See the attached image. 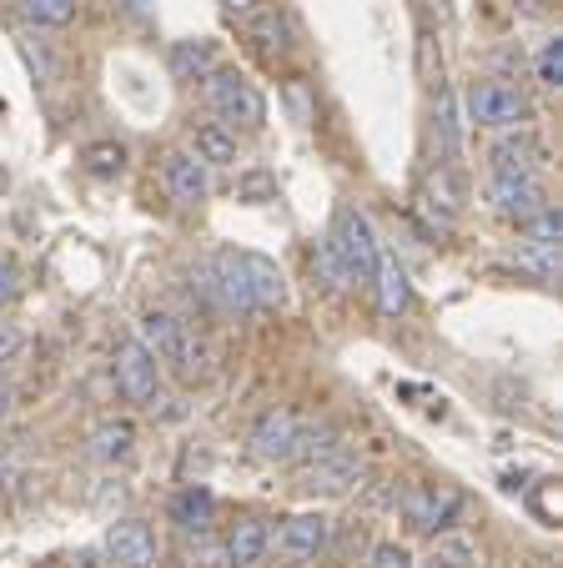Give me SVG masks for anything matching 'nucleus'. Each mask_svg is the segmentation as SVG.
<instances>
[{"label": "nucleus", "instance_id": "1a4fd4ad", "mask_svg": "<svg viewBox=\"0 0 563 568\" xmlns=\"http://www.w3.org/2000/svg\"><path fill=\"white\" fill-rule=\"evenodd\" d=\"M252 453L262 463H292V443H298V413L292 408H267L252 423Z\"/></svg>", "mask_w": 563, "mask_h": 568}, {"label": "nucleus", "instance_id": "2f4dec72", "mask_svg": "<svg viewBox=\"0 0 563 568\" xmlns=\"http://www.w3.org/2000/svg\"><path fill=\"white\" fill-rule=\"evenodd\" d=\"M187 564H192V568H217V564H227V554L202 534L197 544H187Z\"/></svg>", "mask_w": 563, "mask_h": 568}, {"label": "nucleus", "instance_id": "9d476101", "mask_svg": "<svg viewBox=\"0 0 563 568\" xmlns=\"http://www.w3.org/2000/svg\"><path fill=\"white\" fill-rule=\"evenodd\" d=\"M161 186L177 206H202L207 196V166L192 156V151H167L161 161Z\"/></svg>", "mask_w": 563, "mask_h": 568}, {"label": "nucleus", "instance_id": "6e6552de", "mask_svg": "<svg viewBox=\"0 0 563 568\" xmlns=\"http://www.w3.org/2000/svg\"><path fill=\"white\" fill-rule=\"evenodd\" d=\"M489 202L499 216H509V222H529L543 202V186L533 182V176H519V172H493L489 176Z\"/></svg>", "mask_w": 563, "mask_h": 568}, {"label": "nucleus", "instance_id": "9b49d317", "mask_svg": "<svg viewBox=\"0 0 563 568\" xmlns=\"http://www.w3.org/2000/svg\"><path fill=\"white\" fill-rule=\"evenodd\" d=\"M237 262H242V277H247V292H252L257 312H277L288 302V277H282V267H277L272 257H262V252H237Z\"/></svg>", "mask_w": 563, "mask_h": 568}, {"label": "nucleus", "instance_id": "dca6fc26", "mask_svg": "<svg viewBox=\"0 0 563 568\" xmlns=\"http://www.w3.org/2000/svg\"><path fill=\"white\" fill-rule=\"evenodd\" d=\"M358 478H362V463L352 458L348 448L332 453V458H322V463H312V468H308V488H312V494H348V488H352Z\"/></svg>", "mask_w": 563, "mask_h": 568}, {"label": "nucleus", "instance_id": "412c9836", "mask_svg": "<svg viewBox=\"0 0 563 568\" xmlns=\"http://www.w3.org/2000/svg\"><path fill=\"white\" fill-rule=\"evenodd\" d=\"M372 287H378V307H383V317H398V312L408 307V272L398 267L393 257H383L378 262V272H372Z\"/></svg>", "mask_w": 563, "mask_h": 568}, {"label": "nucleus", "instance_id": "a878e982", "mask_svg": "<svg viewBox=\"0 0 563 568\" xmlns=\"http://www.w3.org/2000/svg\"><path fill=\"white\" fill-rule=\"evenodd\" d=\"M519 262H523L529 272H539L543 282L559 277V247H549V242H523V247H519Z\"/></svg>", "mask_w": 563, "mask_h": 568}, {"label": "nucleus", "instance_id": "4468645a", "mask_svg": "<svg viewBox=\"0 0 563 568\" xmlns=\"http://www.w3.org/2000/svg\"><path fill=\"white\" fill-rule=\"evenodd\" d=\"M493 172H519V176H533V166L543 161V146H539V136H529L523 126H513V131H503L499 141H493Z\"/></svg>", "mask_w": 563, "mask_h": 568}, {"label": "nucleus", "instance_id": "b1692460", "mask_svg": "<svg viewBox=\"0 0 563 568\" xmlns=\"http://www.w3.org/2000/svg\"><path fill=\"white\" fill-rule=\"evenodd\" d=\"M21 16H26L31 26L61 31V26L76 21V0H21Z\"/></svg>", "mask_w": 563, "mask_h": 568}, {"label": "nucleus", "instance_id": "ddd939ff", "mask_svg": "<svg viewBox=\"0 0 563 568\" xmlns=\"http://www.w3.org/2000/svg\"><path fill=\"white\" fill-rule=\"evenodd\" d=\"M267 548H272V528H267V518H242V524L227 534L222 554H227V568H262Z\"/></svg>", "mask_w": 563, "mask_h": 568}, {"label": "nucleus", "instance_id": "a211bd4d", "mask_svg": "<svg viewBox=\"0 0 563 568\" xmlns=\"http://www.w3.org/2000/svg\"><path fill=\"white\" fill-rule=\"evenodd\" d=\"M167 65H171V75H177V81H202V75L217 65V45L202 41V36H192V41H177L167 51Z\"/></svg>", "mask_w": 563, "mask_h": 568}, {"label": "nucleus", "instance_id": "393cba45", "mask_svg": "<svg viewBox=\"0 0 563 568\" xmlns=\"http://www.w3.org/2000/svg\"><path fill=\"white\" fill-rule=\"evenodd\" d=\"M81 161H86V172L91 176H117L121 166H127V151H121L117 141H97V146L81 151Z\"/></svg>", "mask_w": 563, "mask_h": 568}, {"label": "nucleus", "instance_id": "f8f14e48", "mask_svg": "<svg viewBox=\"0 0 563 568\" xmlns=\"http://www.w3.org/2000/svg\"><path fill=\"white\" fill-rule=\"evenodd\" d=\"M403 514L413 528L438 534V528H448L458 514H463V494H453V488H418V494L403 498Z\"/></svg>", "mask_w": 563, "mask_h": 568}, {"label": "nucleus", "instance_id": "e433bc0d", "mask_svg": "<svg viewBox=\"0 0 563 568\" xmlns=\"http://www.w3.org/2000/svg\"><path fill=\"white\" fill-rule=\"evenodd\" d=\"M222 6H227V11H252L257 0H222Z\"/></svg>", "mask_w": 563, "mask_h": 568}, {"label": "nucleus", "instance_id": "20e7f679", "mask_svg": "<svg viewBox=\"0 0 563 568\" xmlns=\"http://www.w3.org/2000/svg\"><path fill=\"white\" fill-rule=\"evenodd\" d=\"M468 116L489 131H513L529 121V101L509 81H479V87L468 91Z\"/></svg>", "mask_w": 563, "mask_h": 568}, {"label": "nucleus", "instance_id": "0eeeda50", "mask_svg": "<svg viewBox=\"0 0 563 568\" xmlns=\"http://www.w3.org/2000/svg\"><path fill=\"white\" fill-rule=\"evenodd\" d=\"M101 554L117 568H157V534L141 518H121L107 528V548Z\"/></svg>", "mask_w": 563, "mask_h": 568}, {"label": "nucleus", "instance_id": "aec40b11", "mask_svg": "<svg viewBox=\"0 0 563 568\" xmlns=\"http://www.w3.org/2000/svg\"><path fill=\"white\" fill-rule=\"evenodd\" d=\"M212 514H217V498L207 494V488H197V483H192V488H181V494L171 498V524H181L187 534H192V528H197V534H207Z\"/></svg>", "mask_w": 563, "mask_h": 568}, {"label": "nucleus", "instance_id": "7c9ffc66", "mask_svg": "<svg viewBox=\"0 0 563 568\" xmlns=\"http://www.w3.org/2000/svg\"><path fill=\"white\" fill-rule=\"evenodd\" d=\"M362 568H413V554L403 544H372Z\"/></svg>", "mask_w": 563, "mask_h": 568}, {"label": "nucleus", "instance_id": "bb28decb", "mask_svg": "<svg viewBox=\"0 0 563 568\" xmlns=\"http://www.w3.org/2000/svg\"><path fill=\"white\" fill-rule=\"evenodd\" d=\"M252 41L262 45L267 55H277V51H282V45H288V21H282V16H277V11L257 16V21H252Z\"/></svg>", "mask_w": 563, "mask_h": 568}, {"label": "nucleus", "instance_id": "72a5a7b5", "mask_svg": "<svg viewBox=\"0 0 563 568\" xmlns=\"http://www.w3.org/2000/svg\"><path fill=\"white\" fill-rule=\"evenodd\" d=\"M71 568H117V564H111V558L101 554V548H81V554L71 558Z\"/></svg>", "mask_w": 563, "mask_h": 568}, {"label": "nucleus", "instance_id": "4be33fe9", "mask_svg": "<svg viewBox=\"0 0 563 568\" xmlns=\"http://www.w3.org/2000/svg\"><path fill=\"white\" fill-rule=\"evenodd\" d=\"M131 448H137V428H131L127 418H111L91 433V453H97L101 463H127Z\"/></svg>", "mask_w": 563, "mask_h": 568}, {"label": "nucleus", "instance_id": "cd10ccee", "mask_svg": "<svg viewBox=\"0 0 563 568\" xmlns=\"http://www.w3.org/2000/svg\"><path fill=\"white\" fill-rule=\"evenodd\" d=\"M529 242H549V247H559L563 242V216H559V206H539V212L529 216Z\"/></svg>", "mask_w": 563, "mask_h": 568}, {"label": "nucleus", "instance_id": "f704fd0d", "mask_svg": "<svg viewBox=\"0 0 563 568\" xmlns=\"http://www.w3.org/2000/svg\"><path fill=\"white\" fill-rule=\"evenodd\" d=\"M16 297V267L6 257H0V307H6V302Z\"/></svg>", "mask_w": 563, "mask_h": 568}, {"label": "nucleus", "instance_id": "c756f323", "mask_svg": "<svg viewBox=\"0 0 563 568\" xmlns=\"http://www.w3.org/2000/svg\"><path fill=\"white\" fill-rule=\"evenodd\" d=\"M539 81L549 91L563 87V41H543V51H539Z\"/></svg>", "mask_w": 563, "mask_h": 568}, {"label": "nucleus", "instance_id": "2eb2a0df", "mask_svg": "<svg viewBox=\"0 0 563 568\" xmlns=\"http://www.w3.org/2000/svg\"><path fill=\"white\" fill-rule=\"evenodd\" d=\"M212 272H217V307L237 312V317H252L257 307H252V292H247V277H242V262H237V252H217Z\"/></svg>", "mask_w": 563, "mask_h": 568}, {"label": "nucleus", "instance_id": "f03ea898", "mask_svg": "<svg viewBox=\"0 0 563 568\" xmlns=\"http://www.w3.org/2000/svg\"><path fill=\"white\" fill-rule=\"evenodd\" d=\"M202 97L217 116L242 121V126H252V131L267 121V97L257 91V81H247V75L237 71V65H212V71L202 75Z\"/></svg>", "mask_w": 563, "mask_h": 568}, {"label": "nucleus", "instance_id": "c85d7f7f", "mask_svg": "<svg viewBox=\"0 0 563 568\" xmlns=\"http://www.w3.org/2000/svg\"><path fill=\"white\" fill-rule=\"evenodd\" d=\"M312 267L322 272V282H328L332 292L352 287V282H348V267H342V257H338V252H332V242H318V252H312Z\"/></svg>", "mask_w": 563, "mask_h": 568}, {"label": "nucleus", "instance_id": "423d86ee", "mask_svg": "<svg viewBox=\"0 0 563 568\" xmlns=\"http://www.w3.org/2000/svg\"><path fill=\"white\" fill-rule=\"evenodd\" d=\"M328 544H332V524L322 514H292L282 524V534H277V554L288 564H312V558L328 554Z\"/></svg>", "mask_w": 563, "mask_h": 568}, {"label": "nucleus", "instance_id": "7ed1b4c3", "mask_svg": "<svg viewBox=\"0 0 563 568\" xmlns=\"http://www.w3.org/2000/svg\"><path fill=\"white\" fill-rule=\"evenodd\" d=\"M328 242L342 257V267H348V282H372L378 262H383V247H378V232H372V222L358 212V206H342Z\"/></svg>", "mask_w": 563, "mask_h": 568}, {"label": "nucleus", "instance_id": "5701e85b", "mask_svg": "<svg viewBox=\"0 0 563 568\" xmlns=\"http://www.w3.org/2000/svg\"><path fill=\"white\" fill-rule=\"evenodd\" d=\"M423 564H428V568H483V564H479V548L468 544V538H458V534L433 538V548H428Z\"/></svg>", "mask_w": 563, "mask_h": 568}, {"label": "nucleus", "instance_id": "f3484780", "mask_svg": "<svg viewBox=\"0 0 563 568\" xmlns=\"http://www.w3.org/2000/svg\"><path fill=\"white\" fill-rule=\"evenodd\" d=\"M332 453H342V433H338V423H308V428H302V423H298V443H292V463H302V468H312V463L332 458Z\"/></svg>", "mask_w": 563, "mask_h": 568}, {"label": "nucleus", "instance_id": "473e14b6", "mask_svg": "<svg viewBox=\"0 0 563 568\" xmlns=\"http://www.w3.org/2000/svg\"><path fill=\"white\" fill-rule=\"evenodd\" d=\"M21 347H26L21 327H16V322H0V363H16V357H21Z\"/></svg>", "mask_w": 563, "mask_h": 568}, {"label": "nucleus", "instance_id": "c9c22d12", "mask_svg": "<svg viewBox=\"0 0 563 568\" xmlns=\"http://www.w3.org/2000/svg\"><path fill=\"white\" fill-rule=\"evenodd\" d=\"M121 6H127V11L137 16V21H147V0H121Z\"/></svg>", "mask_w": 563, "mask_h": 568}, {"label": "nucleus", "instance_id": "4c0bfd02", "mask_svg": "<svg viewBox=\"0 0 563 568\" xmlns=\"http://www.w3.org/2000/svg\"><path fill=\"white\" fill-rule=\"evenodd\" d=\"M6 408H11V393H6V387H0V413H6Z\"/></svg>", "mask_w": 563, "mask_h": 568}, {"label": "nucleus", "instance_id": "39448f33", "mask_svg": "<svg viewBox=\"0 0 563 568\" xmlns=\"http://www.w3.org/2000/svg\"><path fill=\"white\" fill-rule=\"evenodd\" d=\"M117 377H121V393H127L137 408L151 413L161 403V363L147 353L141 337H127V343L117 347Z\"/></svg>", "mask_w": 563, "mask_h": 568}, {"label": "nucleus", "instance_id": "f257e3e1", "mask_svg": "<svg viewBox=\"0 0 563 568\" xmlns=\"http://www.w3.org/2000/svg\"><path fill=\"white\" fill-rule=\"evenodd\" d=\"M141 343H147V353L157 357V363H167L171 373L187 377V383L212 373L207 343L181 317H171V312H147V317H141Z\"/></svg>", "mask_w": 563, "mask_h": 568}, {"label": "nucleus", "instance_id": "6ab92c4d", "mask_svg": "<svg viewBox=\"0 0 563 568\" xmlns=\"http://www.w3.org/2000/svg\"><path fill=\"white\" fill-rule=\"evenodd\" d=\"M192 156L202 166H237V136L227 126H217V121H202L192 131Z\"/></svg>", "mask_w": 563, "mask_h": 568}]
</instances>
